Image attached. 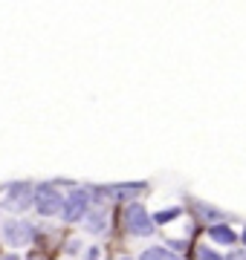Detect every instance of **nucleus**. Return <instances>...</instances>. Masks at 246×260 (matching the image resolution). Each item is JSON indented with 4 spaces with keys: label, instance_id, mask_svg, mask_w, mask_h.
<instances>
[{
    "label": "nucleus",
    "instance_id": "f257e3e1",
    "mask_svg": "<svg viewBox=\"0 0 246 260\" xmlns=\"http://www.w3.org/2000/svg\"><path fill=\"white\" fill-rule=\"evenodd\" d=\"M125 229L133 237H151L157 225H153V217L148 214V208L142 203H131L125 208Z\"/></svg>",
    "mask_w": 246,
    "mask_h": 260
},
{
    "label": "nucleus",
    "instance_id": "f03ea898",
    "mask_svg": "<svg viewBox=\"0 0 246 260\" xmlns=\"http://www.w3.org/2000/svg\"><path fill=\"white\" fill-rule=\"evenodd\" d=\"M35 211L41 214V217H55V214H61V208H64V197H61V191H58L55 185H49V182H41L38 188H35Z\"/></svg>",
    "mask_w": 246,
    "mask_h": 260
},
{
    "label": "nucleus",
    "instance_id": "7ed1b4c3",
    "mask_svg": "<svg viewBox=\"0 0 246 260\" xmlns=\"http://www.w3.org/2000/svg\"><path fill=\"white\" fill-rule=\"evenodd\" d=\"M32 237H35V229H32V223H26V220H15V217H12V220L3 223V240H6V246H12V251L29 246Z\"/></svg>",
    "mask_w": 246,
    "mask_h": 260
},
{
    "label": "nucleus",
    "instance_id": "20e7f679",
    "mask_svg": "<svg viewBox=\"0 0 246 260\" xmlns=\"http://www.w3.org/2000/svg\"><path fill=\"white\" fill-rule=\"evenodd\" d=\"M87 211H90V194H87L84 188H73V191L64 197V208H61L64 223H78V220H84Z\"/></svg>",
    "mask_w": 246,
    "mask_h": 260
},
{
    "label": "nucleus",
    "instance_id": "39448f33",
    "mask_svg": "<svg viewBox=\"0 0 246 260\" xmlns=\"http://www.w3.org/2000/svg\"><path fill=\"white\" fill-rule=\"evenodd\" d=\"M32 203H35V188L29 185V182H15V185H9V191H6L3 208L12 211V214H20V211H26Z\"/></svg>",
    "mask_w": 246,
    "mask_h": 260
},
{
    "label": "nucleus",
    "instance_id": "423d86ee",
    "mask_svg": "<svg viewBox=\"0 0 246 260\" xmlns=\"http://www.w3.org/2000/svg\"><path fill=\"white\" fill-rule=\"evenodd\" d=\"M84 232H90V234H102L104 229H107V214L102 211V208H93V211H87L84 214Z\"/></svg>",
    "mask_w": 246,
    "mask_h": 260
},
{
    "label": "nucleus",
    "instance_id": "0eeeda50",
    "mask_svg": "<svg viewBox=\"0 0 246 260\" xmlns=\"http://www.w3.org/2000/svg\"><path fill=\"white\" fill-rule=\"evenodd\" d=\"M208 237L214 243H220V246H235V240H237V234L232 232V225H226V223H214L208 229Z\"/></svg>",
    "mask_w": 246,
    "mask_h": 260
},
{
    "label": "nucleus",
    "instance_id": "6e6552de",
    "mask_svg": "<svg viewBox=\"0 0 246 260\" xmlns=\"http://www.w3.org/2000/svg\"><path fill=\"white\" fill-rule=\"evenodd\" d=\"M139 260H180L171 249H162V246H153V249H145Z\"/></svg>",
    "mask_w": 246,
    "mask_h": 260
},
{
    "label": "nucleus",
    "instance_id": "1a4fd4ad",
    "mask_svg": "<svg viewBox=\"0 0 246 260\" xmlns=\"http://www.w3.org/2000/svg\"><path fill=\"white\" fill-rule=\"evenodd\" d=\"M180 208H165V211H157L153 214V225L157 223H171V220H177V217H180Z\"/></svg>",
    "mask_w": 246,
    "mask_h": 260
},
{
    "label": "nucleus",
    "instance_id": "9d476101",
    "mask_svg": "<svg viewBox=\"0 0 246 260\" xmlns=\"http://www.w3.org/2000/svg\"><path fill=\"white\" fill-rule=\"evenodd\" d=\"M197 260H223V254H218L211 246H200V249H197Z\"/></svg>",
    "mask_w": 246,
    "mask_h": 260
},
{
    "label": "nucleus",
    "instance_id": "9b49d317",
    "mask_svg": "<svg viewBox=\"0 0 246 260\" xmlns=\"http://www.w3.org/2000/svg\"><path fill=\"white\" fill-rule=\"evenodd\" d=\"M67 254H70V257H73V254H78V251H81V240H67Z\"/></svg>",
    "mask_w": 246,
    "mask_h": 260
},
{
    "label": "nucleus",
    "instance_id": "f8f14e48",
    "mask_svg": "<svg viewBox=\"0 0 246 260\" xmlns=\"http://www.w3.org/2000/svg\"><path fill=\"white\" fill-rule=\"evenodd\" d=\"M223 260H246V249H232Z\"/></svg>",
    "mask_w": 246,
    "mask_h": 260
},
{
    "label": "nucleus",
    "instance_id": "ddd939ff",
    "mask_svg": "<svg viewBox=\"0 0 246 260\" xmlns=\"http://www.w3.org/2000/svg\"><path fill=\"white\" fill-rule=\"evenodd\" d=\"M84 260H99V249H96V246H93V249H87Z\"/></svg>",
    "mask_w": 246,
    "mask_h": 260
},
{
    "label": "nucleus",
    "instance_id": "4468645a",
    "mask_svg": "<svg viewBox=\"0 0 246 260\" xmlns=\"http://www.w3.org/2000/svg\"><path fill=\"white\" fill-rule=\"evenodd\" d=\"M0 260H20V254H18V251H6Z\"/></svg>",
    "mask_w": 246,
    "mask_h": 260
},
{
    "label": "nucleus",
    "instance_id": "2eb2a0df",
    "mask_svg": "<svg viewBox=\"0 0 246 260\" xmlns=\"http://www.w3.org/2000/svg\"><path fill=\"white\" fill-rule=\"evenodd\" d=\"M119 260H133V257H128V254H122V257H119Z\"/></svg>",
    "mask_w": 246,
    "mask_h": 260
},
{
    "label": "nucleus",
    "instance_id": "dca6fc26",
    "mask_svg": "<svg viewBox=\"0 0 246 260\" xmlns=\"http://www.w3.org/2000/svg\"><path fill=\"white\" fill-rule=\"evenodd\" d=\"M243 243H246V229H243Z\"/></svg>",
    "mask_w": 246,
    "mask_h": 260
}]
</instances>
